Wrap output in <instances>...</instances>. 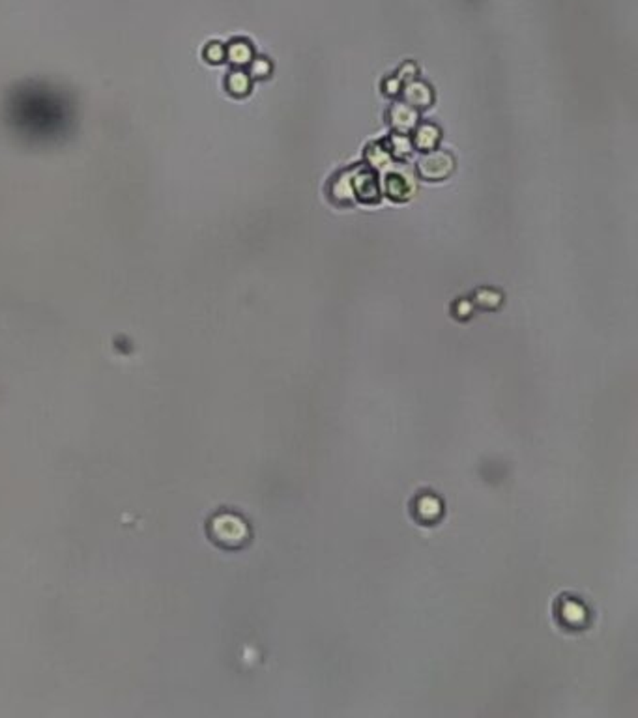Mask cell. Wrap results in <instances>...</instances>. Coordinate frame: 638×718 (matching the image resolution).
<instances>
[{"label": "cell", "mask_w": 638, "mask_h": 718, "mask_svg": "<svg viewBox=\"0 0 638 718\" xmlns=\"http://www.w3.org/2000/svg\"><path fill=\"white\" fill-rule=\"evenodd\" d=\"M210 535L217 544L236 549L247 541V526L240 517L221 513L210 522Z\"/></svg>", "instance_id": "cell-1"}, {"label": "cell", "mask_w": 638, "mask_h": 718, "mask_svg": "<svg viewBox=\"0 0 638 718\" xmlns=\"http://www.w3.org/2000/svg\"><path fill=\"white\" fill-rule=\"evenodd\" d=\"M455 169V161L448 151H429L417 161V174L425 180H446Z\"/></svg>", "instance_id": "cell-2"}, {"label": "cell", "mask_w": 638, "mask_h": 718, "mask_svg": "<svg viewBox=\"0 0 638 718\" xmlns=\"http://www.w3.org/2000/svg\"><path fill=\"white\" fill-rule=\"evenodd\" d=\"M352 185H354L356 199L363 202L380 201V183L373 170L360 167L352 172Z\"/></svg>", "instance_id": "cell-3"}, {"label": "cell", "mask_w": 638, "mask_h": 718, "mask_svg": "<svg viewBox=\"0 0 638 718\" xmlns=\"http://www.w3.org/2000/svg\"><path fill=\"white\" fill-rule=\"evenodd\" d=\"M388 120L397 133H412L417 126V113L416 109L410 107L405 101L393 103L392 109L388 111Z\"/></svg>", "instance_id": "cell-4"}, {"label": "cell", "mask_w": 638, "mask_h": 718, "mask_svg": "<svg viewBox=\"0 0 638 718\" xmlns=\"http://www.w3.org/2000/svg\"><path fill=\"white\" fill-rule=\"evenodd\" d=\"M329 199L339 206L354 204L356 193L352 185V170H343L329 183Z\"/></svg>", "instance_id": "cell-5"}, {"label": "cell", "mask_w": 638, "mask_h": 718, "mask_svg": "<svg viewBox=\"0 0 638 718\" xmlns=\"http://www.w3.org/2000/svg\"><path fill=\"white\" fill-rule=\"evenodd\" d=\"M403 98H405V103H408L414 109H427L432 103V92L421 81L406 82L405 89H403Z\"/></svg>", "instance_id": "cell-6"}, {"label": "cell", "mask_w": 638, "mask_h": 718, "mask_svg": "<svg viewBox=\"0 0 638 718\" xmlns=\"http://www.w3.org/2000/svg\"><path fill=\"white\" fill-rule=\"evenodd\" d=\"M414 190H416L414 183L406 176H403V174L392 172V174H388V178H385V191H388V195L392 196V199H395V201H406V199H410Z\"/></svg>", "instance_id": "cell-7"}, {"label": "cell", "mask_w": 638, "mask_h": 718, "mask_svg": "<svg viewBox=\"0 0 638 718\" xmlns=\"http://www.w3.org/2000/svg\"><path fill=\"white\" fill-rule=\"evenodd\" d=\"M440 140V129L435 124H421L414 133L412 145H416L419 150L432 151Z\"/></svg>", "instance_id": "cell-8"}, {"label": "cell", "mask_w": 638, "mask_h": 718, "mask_svg": "<svg viewBox=\"0 0 638 718\" xmlns=\"http://www.w3.org/2000/svg\"><path fill=\"white\" fill-rule=\"evenodd\" d=\"M388 150H390V154H395L399 159H403L406 158V156H410L412 150H414V145H412V140L408 139V135H405V133H395V135H392V139H390Z\"/></svg>", "instance_id": "cell-9"}, {"label": "cell", "mask_w": 638, "mask_h": 718, "mask_svg": "<svg viewBox=\"0 0 638 718\" xmlns=\"http://www.w3.org/2000/svg\"><path fill=\"white\" fill-rule=\"evenodd\" d=\"M367 161L373 165V167H388L390 165V150L388 146H384L382 142H374L367 148Z\"/></svg>", "instance_id": "cell-10"}, {"label": "cell", "mask_w": 638, "mask_h": 718, "mask_svg": "<svg viewBox=\"0 0 638 718\" xmlns=\"http://www.w3.org/2000/svg\"><path fill=\"white\" fill-rule=\"evenodd\" d=\"M475 303H477L480 307H483V309H494V307H498L500 303H502V296L496 294L494 290L483 288L475 294Z\"/></svg>", "instance_id": "cell-11"}, {"label": "cell", "mask_w": 638, "mask_h": 718, "mask_svg": "<svg viewBox=\"0 0 638 718\" xmlns=\"http://www.w3.org/2000/svg\"><path fill=\"white\" fill-rule=\"evenodd\" d=\"M247 89H249V81L244 73H234L233 77V92L236 94H246Z\"/></svg>", "instance_id": "cell-12"}]
</instances>
